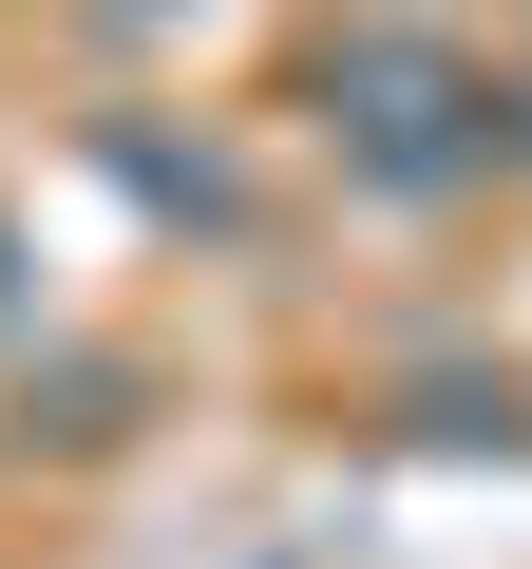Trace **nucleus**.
Returning <instances> with one entry per match:
<instances>
[{
    "mask_svg": "<svg viewBox=\"0 0 532 569\" xmlns=\"http://www.w3.org/2000/svg\"><path fill=\"white\" fill-rule=\"evenodd\" d=\"M0 323H20V228H0Z\"/></svg>",
    "mask_w": 532,
    "mask_h": 569,
    "instance_id": "obj_2",
    "label": "nucleus"
},
{
    "mask_svg": "<svg viewBox=\"0 0 532 569\" xmlns=\"http://www.w3.org/2000/svg\"><path fill=\"white\" fill-rule=\"evenodd\" d=\"M324 133L381 190H456V171H494V77L437 58V39H343L324 58Z\"/></svg>",
    "mask_w": 532,
    "mask_h": 569,
    "instance_id": "obj_1",
    "label": "nucleus"
}]
</instances>
